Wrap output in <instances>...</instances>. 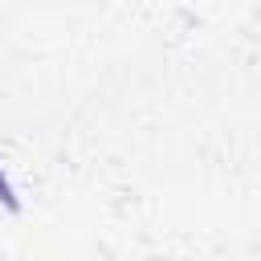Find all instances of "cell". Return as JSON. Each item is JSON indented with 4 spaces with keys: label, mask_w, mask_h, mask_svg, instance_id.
<instances>
[{
    "label": "cell",
    "mask_w": 261,
    "mask_h": 261,
    "mask_svg": "<svg viewBox=\"0 0 261 261\" xmlns=\"http://www.w3.org/2000/svg\"><path fill=\"white\" fill-rule=\"evenodd\" d=\"M0 200L8 204V208H16V192H12V184H8V175L0 171Z\"/></svg>",
    "instance_id": "6da1fadb"
}]
</instances>
